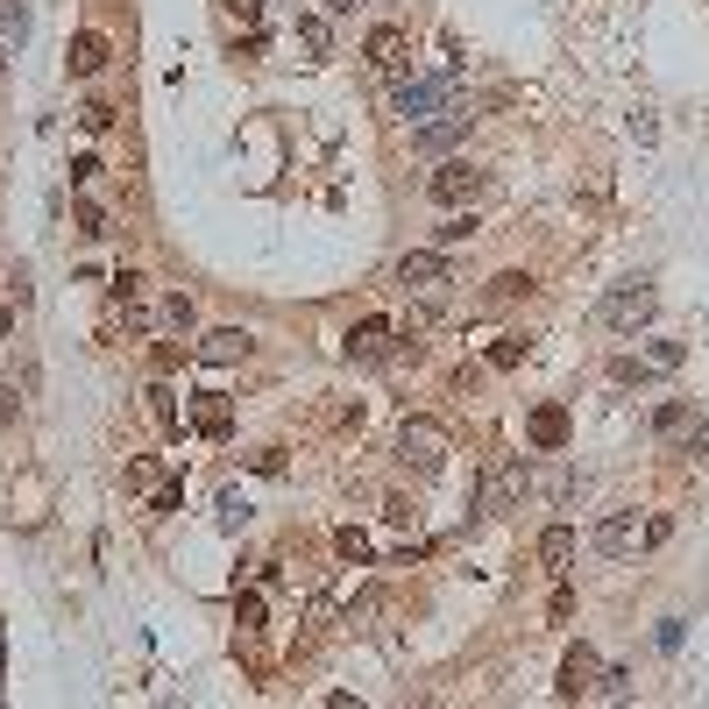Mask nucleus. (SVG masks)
<instances>
[{
    "mask_svg": "<svg viewBox=\"0 0 709 709\" xmlns=\"http://www.w3.org/2000/svg\"><path fill=\"white\" fill-rule=\"evenodd\" d=\"M653 433H660V440H681L688 454L709 447V419H702L695 405H660V412H653Z\"/></svg>",
    "mask_w": 709,
    "mask_h": 709,
    "instance_id": "obj_8",
    "label": "nucleus"
},
{
    "mask_svg": "<svg viewBox=\"0 0 709 709\" xmlns=\"http://www.w3.org/2000/svg\"><path fill=\"white\" fill-rule=\"evenodd\" d=\"M227 15H234V22H249V29H256V22H263V0H227Z\"/></svg>",
    "mask_w": 709,
    "mask_h": 709,
    "instance_id": "obj_33",
    "label": "nucleus"
},
{
    "mask_svg": "<svg viewBox=\"0 0 709 709\" xmlns=\"http://www.w3.org/2000/svg\"><path fill=\"white\" fill-rule=\"evenodd\" d=\"M653 369H646V355H617L610 362V383H646Z\"/></svg>",
    "mask_w": 709,
    "mask_h": 709,
    "instance_id": "obj_26",
    "label": "nucleus"
},
{
    "mask_svg": "<svg viewBox=\"0 0 709 709\" xmlns=\"http://www.w3.org/2000/svg\"><path fill=\"white\" fill-rule=\"evenodd\" d=\"M539 561H546V568H568V561H575V532H568V525H546V532H539Z\"/></svg>",
    "mask_w": 709,
    "mask_h": 709,
    "instance_id": "obj_19",
    "label": "nucleus"
},
{
    "mask_svg": "<svg viewBox=\"0 0 709 709\" xmlns=\"http://www.w3.org/2000/svg\"><path fill=\"white\" fill-rule=\"evenodd\" d=\"M291 43H298V50H305V64H320V57H327V50H334V36H327V22H320V15H305V22H298V29H291Z\"/></svg>",
    "mask_w": 709,
    "mask_h": 709,
    "instance_id": "obj_18",
    "label": "nucleus"
},
{
    "mask_svg": "<svg viewBox=\"0 0 709 709\" xmlns=\"http://www.w3.org/2000/svg\"><path fill=\"white\" fill-rule=\"evenodd\" d=\"M447 107H461V64H440L433 78H405L398 86V121H433V114H447Z\"/></svg>",
    "mask_w": 709,
    "mask_h": 709,
    "instance_id": "obj_1",
    "label": "nucleus"
},
{
    "mask_svg": "<svg viewBox=\"0 0 709 709\" xmlns=\"http://www.w3.org/2000/svg\"><path fill=\"white\" fill-rule=\"evenodd\" d=\"M653 305H660V298H653L646 284H617V291L596 305V320H603L610 334H639V327L653 320Z\"/></svg>",
    "mask_w": 709,
    "mask_h": 709,
    "instance_id": "obj_4",
    "label": "nucleus"
},
{
    "mask_svg": "<svg viewBox=\"0 0 709 709\" xmlns=\"http://www.w3.org/2000/svg\"><path fill=\"white\" fill-rule=\"evenodd\" d=\"M468 128H476V114H468V100H461V107H447V114L419 121V128H412V149H419V156H447Z\"/></svg>",
    "mask_w": 709,
    "mask_h": 709,
    "instance_id": "obj_6",
    "label": "nucleus"
},
{
    "mask_svg": "<svg viewBox=\"0 0 709 709\" xmlns=\"http://www.w3.org/2000/svg\"><path fill=\"white\" fill-rule=\"evenodd\" d=\"M128 483H135V490H164V476H156V461H135V468H128Z\"/></svg>",
    "mask_w": 709,
    "mask_h": 709,
    "instance_id": "obj_32",
    "label": "nucleus"
},
{
    "mask_svg": "<svg viewBox=\"0 0 709 709\" xmlns=\"http://www.w3.org/2000/svg\"><path fill=\"white\" fill-rule=\"evenodd\" d=\"M156 320H164L171 334H192V320H199V312H192V298H185V291H171L164 305H156Z\"/></svg>",
    "mask_w": 709,
    "mask_h": 709,
    "instance_id": "obj_20",
    "label": "nucleus"
},
{
    "mask_svg": "<svg viewBox=\"0 0 709 709\" xmlns=\"http://www.w3.org/2000/svg\"><path fill=\"white\" fill-rule=\"evenodd\" d=\"M390 355H419V341H398L383 320H362L348 334V362H390Z\"/></svg>",
    "mask_w": 709,
    "mask_h": 709,
    "instance_id": "obj_7",
    "label": "nucleus"
},
{
    "mask_svg": "<svg viewBox=\"0 0 709 709\" xmlns=\"http://www.w3.org/2000/svg\"><path fill=\"white\" fill-rule=\"evenodd\" d=\"M468 234H476V220H468V213H454V220L440 227V249H454V242H468Z\"/></svg>",
    "mask_w": 709,
    "mask_h": 709,
    "instance_id": "obj_29",
    "label": "nucleus"
},
{
    "mask_svg": "<svg viewBox=\"0 0 709 709\" xmlns=\"http://www.w3.org/2000/svg\"><path fill=\"white\" fill-rule=\"evenodd\" d=\"M249 348H256V341H249L242 327H213V334L199 341V355H206V362H242Z\"/></svg>",
    "mask_w": 709,
    "mask_h": 709,
    "instance_id": "obj_16",
    "label": "nucleus"
},
{
    "mask_svg": "<svg viewBox=\"0 0 709 709\" xmlns=\"http://www.w3.org/2000/svg\"><path fill=\"white\" fill-rule=\"evenodd\" d=\"M398 284H405V291H447V284H454V263H447L440 249H412V256L398 263Z\"/></svg>",
    "mask_w": 709,
    "mask_h": 709,
    "instance_id": "obj_9",
    "label": "nucleus"
},
{
    "mask_svg": "<svg viewBox=\"0 0 709 709\" xmlns=\"http://www.w3.org/2000/svg\"><path fill=\"white\" fill-rule=\"evenodd\" d=\"M369 71L405 78V29H369Z\"/></svg>",
    "mask_w": 709,
    "mask_h": 709,
    "instance_id": "obj_11",
    "label": "nucleus"
},
{
    "mask_svg": "<svg viewBox=\"0 0 709 709\" xmlns=\"http://www.w3.org/2000/svg\"><path fill=\"white\" fill-rule=\"evenodd\" d=\"M93 71H107V36L100 29L71 36V78H93Z\"/></svg>",
    "mask_w": 709,
    "mask_h": 709,
    "instance_id": "obj_15",
    "label": "nucleus"
},
{
    "mask_svg": "<svg viewBox=\"0 0 709 709\" xmlns=\"http://www.w3.org/2000/svg\"><path fill=\"white\" fill-rule=\"evenodd\" d=\"M681 362H688L681 341H653V348H646V369H681Z\"/></svg>",
    "mask_w": 709,
    "mask_h": 709,
    "instance_id": "obj_25",
    "label": "nucleus"
},
{
    "mask_svg": "<svg viewBox=\"0 0 709 709\" xmlns=\"http://www.w3.org/2000/svg\"><path fill=\"white\" fill-rule=\"evenodd\" d=\"M192 426H199L206 440H227V433H234V412H227L220 390H199V398H192Z\"/></svg>",
    "mask_w": 709,
    "mask_h": 709,
    "instance_id": "obj_13",
    "label": "nucleus"
},
{
    "mask_svg": "<svg viewBox=\"0 0 709 709\" xmlns=\"http://www.w3.org/2000/svg\"><path fill=\"white\" fill-rule=\"evenodd\" d=\"M525 291H532V277H525V270H504V277H490V305H518Z\"/></svg>",
    "mask_w": 709,
    "mask_h": 709,
    "instance_id": "obj_21",
    "label": "nucleus"
},
{
    "mask_svg": "<svg viewBox=\"0 0 709 709\" xmlns=\"http://www.w3.org/2000/svg\"><path fill=\"white\" fill-rule=\"evenodd\" d=\"M0 426H15V390L0 383Z\"/></svg>",
    "mask_w": 709,
    "mask_h": 709,
    "instance_id": "obj_35",
    "label": "nucleus"
},
{
    "mask_svg": "<svg viewBox=\"0 0 709 709\" xmlns=\"http://www.w3.org/2000/svg\"><path fill=\"white\" fill-rule=\"evenodd\" d=\"M327 8H334V15H355V8H362V0H327Z\"/></svg>",
    "mask_w": 709,
    "mask_h": 709,
    "instance_id": "obj_36",
    "label": "nucleus"
},
{
    "mask_svg": "<svg viewBox=\"0 0 709 709\" xmlns=\"http://www.w3.org/2000/svg\"><path fill=\"white\" fill-rule=\"evenodd\" d=\"M525 490H532V461H525V454H504V461H490V476H483V497H476V511H511Z\"/></svg>",
    "mask_w": 709,
    "mask_h": 709,
    "instance_id": "obj_3",
    "label": "nucleus"
},
{
    "mask_svg": "<svg viewBox=\"0 0 709 709\" xmlns=\"http://www.w3.org/2000/svg\"><path fill=\"white\" fill-rule=\"evenodd\" d=\"M334 554H341V561H369V539H362V532H341Z\"/></svg>",
    "mask_w": 709,
    "mask_h": 709,
    "instance_id": "obj_30",
    "label": "nucleus"
},
{
    "mask_svg": "<svg viewBox=\"0 0 709 709\" xmlns=\"http://www.w3.org/2000/svg\"><path fill=\"white\" fill-rule=\"evenodd\" d=\"M525 348H532L525 334H504V341L490 348V369H518V362H525Z\"/></svg>",
    "mask_w": 709,
    "mask_h": 709,
    "instance_id": "obj_22",
    "label": "nucleus"
},
{
    "mask_svg": "<svg viewBox=\"0 0 709 709\" xmlns=\"http://www.w3.org/2000/svg\"><path fill=\"white\" fill-rule=\"evenodd\" d=\"M596 695H603V702H624V695H632V674H624V667H603V674H596Z\"/></svg>",
    "mask_w": 709,
    "mask_h": 709,
    "instance_id": "obj_23",
    "label": "nucleus"
},
{
    "mask_svg": "<svg viewBox=\"0 0 709 709\" xmlns=\"http://www.w3.org/2000/svg\"><path fill=\"white\" fill-rule=\"evenodd\" d=\"M220 525H227V532H242V525H249V504H242V490H227V497H220Z\"/></svg>",
    "mask_w": 709,
    "mask_h": 709,
    "instance_id": "obj_27",
    "label": "nucleus"
},
{
    "mask_svg": "<svg viewBox=\"0 0 709 709\" xmlns=\"http://www.w3.org/2000/svg\"><path fill=\"white\" fill-rule=\"evenodd\" d=\"M525 433H532V447H539V454H561V447H568V412H561V405H539Z\"/></svg>",
    "mask_w": 709,
    "mask_h": 709,
    "instance_id": "obj_14",
    "label": "nucleus"
},
{
    "mask_svg": "<svg viewBox=\"0 0 709 709\" xmlns=\"http://www.w3.org/2000/svg\"><path fill=\"white\" fill-rule=\"evenodd\" d=\"M29 43V0H0V57Z\"/></svg>",
    "mask_w": 709,
    "mask_h": 709,
    "instance_id": "obj_17",
    "label": "nucleus"
},
{
    "mask_svg": "<svg viewBox=\"0 0 709 709\" xmlns=\"http://www.w3.org/2000/svg\"><path fill=\"white\" fill-rule=\"evenodd\" d=\"M234 624H242V632H263V596H256V589L234 596Z\"/></svg>",
    "mask_w": 709,
    "mask_h": 709,
    "instance_id": "obj_24",
    "label": "nucleus"
},
{
    "mask_svg": "<svg viewBox=\"0 0 709 709\" xmlns=\"http://www.w3.org/2000/svg\"><path fill=\"white\" fill-rule=\"evenodd\" d=\"M447 454H454V440H447L440 419H405V426H398V461L412 468V476H440Z\"/></svg>",
    "mask_w": 709,
    "mask_h": 709,
    "instance_id": "obj_2",
    "label": "nucleus"
},
{
    "mask_svg": "<svg viewBox=\"0 0 709 709\" xmlns=\"http://www.w3.org/2000/svg\"><path fill=\"white\" fill-rule=\"evenodd\" d=\"M426 192H433V206H476V199L490 192V171H476V164H440V171L426 178Z\"/></svg>",
    "mask_w": 709,
    "mask_h": 709,
    "instance_id": "obj_5",
    "label": "nucleus"
},
{
    "mask_svg": "<svg viewBox=\"0 0 709 709\" xmlns=\"http://www.w3.org/2000/svg\"><path fill=\"white\" fill-rule=\"evenodd\" d=\"M639 539H646V525H639V511H610V518L596 525V554H610V561H624V554H639Z\"/></svg>",
    "mask_w": 709,
    "mask_h": 709,
    "instance_id": "obj_10",
    "label": "nucleus"
},
{
    "mask_svg": "<svg viewBox=\"0 0 709 709\" xmlns=\"http://www.w3.org/2000/svg\"><path fill=\"white\" fill-rule=\"evenodd\" d=\"M78 121H86V128L100 135V128H114V107H107V100H93V107H78Z\"/></svg>",
    "mask_w": 709,
    "mask_h": 709,
    "instance_id": "obj_31",
    "label": "nucleus"
},
{
    "mask_svg": "<svg viewBox=\"0 0 709 709\" xmlns=\"http://www.w3.org/2000/svg\"><path fill=\"white\" fill-rule=\"evenodd\" d=\"M596 674H603V660L589 653V646H568V660H561V695L575 702V695H589L596 688Z\"/></svg>",
    "mask_w": 709,
    "mask_h": 709,
    "instance_id": "obj_12",
    "label": "nucleus"
},
{
    "mask_svg": "<svg viewBox=\"0 0 709 709\" xmlns=\"http://www.w3.org/2000/svg\"><path fill=\"white\" fill-rule=\"evenodd\" d=\"M78 234H107V213L100 206H78Z\"/></svg>",
    "mask_w": 709,
    "mask_h": 709,
    "instance_id": "obj_34",
    "label": "nucleus"
},
{
    "mask_svg": "<svg viewBox=\"0 0 709 709\" xmlns=\"http://www.w3.org/2000/svg\"><path fill=\"white\" fill-rule=\"evenodd\" d=\"M149 412H156V426H178V405H171V390H164V383L149 390Z\"/></svg>",
    "mask_w": 709,
    "mask_h": 709,
    "instance_id": "obj_28",
    "label": "nucleus"
}]
</instances>
